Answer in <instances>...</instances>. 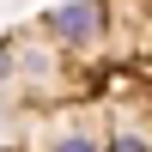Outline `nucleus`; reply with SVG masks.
<instances>
[{"instance_id": "1", "label": "nucleus", "mask_w": 152, "mask_h": 152, "mask_svg": "<svg viewBox=\"0 0 152 152\" xmlns=\"http://www.w3.org/2000/svg\"><path fill=\"white\" fill-rule=\"evenodd\" d=\"M0 152H152V0H67L12 24Z\"/></svg>"}]
</instances>
